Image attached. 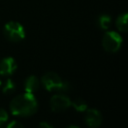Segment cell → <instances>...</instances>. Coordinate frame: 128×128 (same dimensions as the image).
<instances>
[{"label": "cell", "instance_id": "1", "mask_svg": "<svg viewBox=\"0 0 128 128\" xmlns=\"http://www.w3.org/2000/svg\"><path fill=\"white\" fill-rule=\"evenodd\" d=\"M11 113L17 117H30L38 110V101L33 94L24 93L15 96L9 105Z\"/></svg>", "mask_w": 128, "mask_h": 128}, {"label": "cell", "instance_id": "2", "mask_svg": "<svg viewBox=\"0 0 128 128\" xmlns=\"http://www.w3.org/2000/svg\"><path fill=\"white\" fill-rule=\"evenodd\" d=\"M40 83L45 88V90L49 92H59L65 93L70 90L71 85L69 82L63 80L57 73L55 72H46L40 80Z\"/></svg>", "mask_w": 128, "mask_h": 128}, {"label": "cell", "instance_id": "3", "mask_svg": "<svg viewBox=\"0 0 128 128\" xmlns=\"http://www.w3.org/2000/svg\"><path fill=\"white\" fill-rule=\"evenodd\" d=\"M3 35L10 42H20L25 38V29L19 22L10 21L3 27Z\"/></svg>", "mask_w": 128, "mask_h": 128}, {"label": "cell", "instance_id": "4", "mask_svg": "<svg viewBox=\"0 0 128 128\" xmlns=\"http://www.w3.org/2000/svg\"><path fill=\"white\" fill-rule=\"evenodd\" d=\"M123 43L122 36L116 31H107L102 37V47L109 53H116Z\"/></svg>", "mask_w": 128, "mask_h": 128}, {"label": "cell", "instance_id": "5", "mask_svg": "<svg viewBox=\"0 0 128 128\" xmlns=\"http://www.w3.org/2000/svg\"><path fill=\"white\" fill-rule=\"evenodd\" d=\"M71 106V99L64 93L55 94L50 99V108L54 112H62Z\"/></svg>", "mask_w": 128, "mask_h": 128}, {"label": "cell", "instance_id": "6", "mask_svg": "<svg viewBox=\"0 0 128 128\" xmlns=\"http://www.w3.org/2000/svg\"><path fill=\"white\" fill-rule=\"evenodd\" d=\"M102 120H103V117L99 110L90 108L85 111L84 121L89 128H99L102 124Z\"/></svg>", "mask_w": 128, "mask_h": 128}, {"label": "cell", "instance_id": "7", "mask_svg": "<svg viewBox=\"0 0 128 128\" xmlns=\"http://www.w3.org/2000/svg\"><path fill=\"white\" fill-rule=\"evenodd\" d=\"M17 69V63L12 57H5L0 61V75L4 77L11 76Z\"/></svg>", "mask_w": 128, "mask_h": 128}, {"label": "cell", "instance_id": "8", "mask_svg": "<svg viewBox=\"0 0 128 128\" xmlns=\"http://www.w3.org/2000/svg\"><path fill=\"white\" fill-rule=\"evenodd\" d=\"M39 87H40V80L38 79V77L34 75L28 76L24 81V89L26 93L33 94L36 91H38Z\"/></svg>", "mask_w": 128, "mask_h": 128}, {"label": "cell", "instance_id": "9", "mask_svg": "<svg viewBox=\"0 0 128 128\" xmlns=\"http://www.w3.org/2000/svg\"><path fill=\"white\" fill-rule=\"evenodd\" d=\"M127 19H128V14L125 12V13H122L120 14L117 19H116V22H115V25L117 27V29L120 31V32H127V29H128V26H127Z\"/></svg>", "mask_w": 128, "mask_h": 128}, {"label": "cell", "instance_id": "10", "mask_svg": "<svg viewBox=\"0 0 128 128\" xmlns=\"http://www.w3.org/2000/svg\"><path fill=\"white\" fill-rule=\"evenodd\" d=\"M71 106L78 112H85L88 109V104L83 98H76L71 101Z\"/></svg>", "mask_w": 128, "mask_h": 128}, {"label": "cell", "instance_id": "11", "mask_svg": "<svg viewBox=\"0 0 128 128\" xmlns=\"http://www.w3.org/2000/svg\"><path fill=\"white\" fill-rule=\"evenodd\" d=\"M97 25L100 29L106 30L111 25V17L108 14H102L97 18Z\"/></svg>", "mask_w": 128, "mask_h": 128}, {"label": "cell", "instance_id": "12", "mask_svg": "<svg viewBox=\"0 0 128 128\" xmlns=\"http://www.w3.org/2000/svg\"><path fill=\"white\" fill-rule=\"evenodd\" d=\"M16 90V83L14 82L13 79L11 78H8L5 80L3 86H2V92L4 94H7V95H10L12 93H14Z\"/></svg>", "mask_w": 128, "mask_h": 128}, {"label": "cell", "instance_id": "13", "mask_svg": "<svg viewBox=\"0 0 128 128\" xmlns=\"http://www.w3.org/2000/svg\"><path fill=\"white\" fill-rule=\"evenodd\" d=\"M9 120V115L7 111L3 108H0V127L4 126Z\"/></svg>", "mask_w": 128, "mask_h": 128}, {"label": "cell", "instance_id": "14", "mask_svg": "<svg viewBox=\"0 0 128 128\" xmlns=\"http://www.w3.org/2000/svg\"><path fill=\"white\" fill-rule=\"evenodd\" d=\"M6 128H24V126L19 122V121H16V120H13V121H10Z\"/></svg>", "mask_w": 128, "mask_h": 128}, {"label": "cell", "instance_id": "15", "mask_svg": "<svg viewBox=\"0 0 128 128\" xmlns=\"http://www.w3.org/2000/svg\"><path fill=\"white\" fill-rule=\"evenodd\" d=\"M38 128H54V127H53L51 124H49L48 122L43 121V122H40V123H39Z\"/></svg>", "mask_w": 128, "mask_h": 128}, {"label": "cell", "instance_id": "16", "mask_svg": "<svg viewBox=\"0 0 128 128\" xmlns=\"http://www.w3.org/2000/svg\"><path fill=\"white\" fill-rule=\"evenodd\" d=\"M66 128H80V127L77 126V125H69V126H67Z\"/></svg>", "mask_w": 128, "mask_h": 128}, {"label": "cell", "instance_id": "17", "mask_svg": "<svg viewBox=\"0 0 128 128\" xmlns=\"http://www.w3.org/2000/svg\"><path fill=\"white\" fill-rule=\"evenodd\" d=\"M0 86H1V80H0Z\"/></svg>", "mask_w": 128, "mask_h": 128}]
</instances>
